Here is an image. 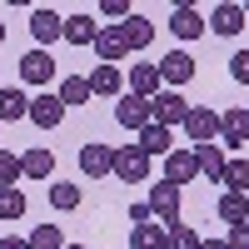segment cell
Masks as SVG:
<instances>
[{
    "instance_id": "cell-3",
    "label": "cell",
    "mask_w": 249,
    "mask_h": 249,
    "mask_svg": "<svg viewBox=\"0 0 249 249\" xmlns=\"http://www.w3.org/2000/svg\"><path fill=\"white\" fill-rule=\"evenodd\" d=\"M30 35H35V50L55 45V40H65V15L50 10V5H35L30 10Z\"/></svg>"
},
{
    "instance_id": "cell-38",
    "label": "cell",
    "mask_w": 249,
    "mask_h": 249,
    "mask_svg": "<svg viewBox=\"0 0 249 249\" xmlns=\"http://www.w3.org/2000/svg\"><path fill=\"white\" fill-rule=\"evenodd\" d=\"M199 249H230V244H224V239H204Z\"/></svg>"
},
{
    "instance_id": "cell-12",
    "label": "cell",
    "mask_w": 249,
    "mask_h": 249,
    "mask_svg": "<svg viewBox=\"0 0 249 249\" xmlns=\"http://www.w3.org/2000/svg\"><path fill=\"white\" fill-rule=\"evenodd\" d=\"M190 150H195L199 175H204V179H214V184H224V170H230V155H224V144H190Z\"/></svg>"
},
{
    "instance_id": "cell-13",
    "label": "cell",
    "mask_w": 249,
    "mask_h": 249,
    "mask_svg": "<svg viewBox=\"0 0 249 249\" xmlns=\"http://www.w3.org/2000/svg\"><path fill=\"white\" fill-rule=\"evenodd\" d=\"M244 20H249L244 5H234V0H219V5L210 10V30H214V35H239Z\"/></svg>"
},
{
    "instance_id": "cell-15",
    "label": "cell",
    "mask_w": 249,
    "mask_h": 249,
    "mask_svg": "<svg viewBox=\"0 0 249 249\" xmlns=\"http://www.w3.org/2000/svg\"><path fill=\"white\" fill-rule=\"evenodd\" d=\"M160 90H164V80H160V65H150V60L130 65V95H140V100H155Z\"/></svg>"
},
{
    "instance_id": "cell-33",
    "label": "cell",
    "mask_w": 249,
    "mask_h": 249,
    "mask_svg": "<svg viewBox=\"0 0 249 249\" xmlns=\"http://www.w3.org/2000/svg\"><path fill=\"white\" fill-rule=\"evenodd\" d=\"M230 80H234V85H249V50L230 55Z\"/></svg>"
},
{
    "instance_id": "cell-8",
    "label": "cell",
    "mask_w": 249,
    "mask_h": 249,
    "mask_svg": "<svg viewBox=\"0 0 249 249\" xmlns=\"http://www.w3.org/2000/svg\"><path fill=\"white\" fill-rule=\"evenodd\" d=\"M219 144H224V155L239 150V144H249V110L244 105H234V110L219 115Z\"/></svg>"
},
{
    "instance_id": "cell-14",
    "label": "cell",
    "mask_w": 249,
    "mask_h": 249,
    "mask_svg": "<svg viewBox=\"0 0 249 249\" xmlns=\"http://www.w3.org/2000/svg\"><path fill=\"white\" fill-rule=\"evenodd\" d=\"M164 179L175 184V190H184L190 179H199V164H195V150H175L164 155Z\"/></svg>"
},
{
    "instance_id": "cell-28",
    "label": "cell",
    "mask_w": 249,
    "mask_h": 249,
    "mask_svg": "<svg viewBox=\"0 0 249 249\" xmlns=\"http://www.w3.org/2000/svg\"><path fill=\"white\" fill-rule=\"evenodd\" d=\"M30 249H65V234H60V224H55V219L35 224V230H30Z\"/></svg>"
},
{
    "instance_id": "cell-36",
    "label": "cell",
    "mask_w": 249,
    "mask_h": 249,
    "mask_svg": "<svg viewBox=\"0 0 249 249\" xmlns=\"http://www.w3.org/2000/svg\"><path fill=\"white\" fill-rule=\"evenodd\" d=\"M100 15H130V5H124V0H105V5H100Z\"/></svg>"
},
{
    "instance_id": "cell-5",
    "label": "cell",
    "mask_w": 249,
    "mask_h": 249,
    "mask_svg": "<svg viewBox=\"0 0 249 249\" xmlns=\"http://www.w3.org/2000/svg\"><path fill=\"white\" fill-rule=\"evenodd\" d=\"M150 210H155V219L164 224V230L179 224V210H184V204H179V190H175L170 179H155V184H150Z\"/></svg>"
},
{
    "instance_id": "cell-6",
    "label": "cell",
    "mask_w": 249,
    "mask_h": 249,
    "mask_svg": "<svg viewBox=\"0 0 249 249\" xmlns=\"http://www.w3.org/2000/svg\"><path fill=\"white\" fill-rule=\"evenodd\" d=\"M195 55L190 50H170V55H164L160 60V80H164V90H179V85H190V80H195Z\"/></svg>"
},
{
    "instance_id": "cell-21",
    "label": "cell",
    "mask_w": 249,
    "mask_h": 249,
    "mask_svg": "<svg viewBox=\"0 0 249 249\" xmlns=\"http://www.w3.org/2000/svg\"><path fill=\"white\" fill-rule=\"evenodd\" d=\"M95 55H100V65H120V60L130 55V50H124V40H120V25H110V30L95 35Z\"/></svg>"
},
{
    "instance_id": "cell-37",
    "label": "cell",
    "mask_w": 249,
    "mask_h": 249,
    "mask_svg": "<svg viewBox=\"0 0 249 249\" xmlns=\"http://www.w3.org/2000/svg\"><path fill=\"white\" fill-rule=\"evenodd\" d=\"M0 249H30V239H15V234H5V239H0Z\"/></svg>"
},
{
    "instance_id": "cell-16",
    "label": "cell",
    "mask_w": 249,
    "mask_h": 249,
    "mask_svg": "<svg viewBox=\"0 0 249 249\" xmlns=\"http://www.w3.org/2000/svg\"><path fill=\"white\" fill-rule=\"evenodd\" d=\"M120 40H124V50H144V45H155V25L130 10V15L120 20Z\"/></svg>"
},
{
    "instance_id": "cell-25",
    "label": "cell",
    "mask_w": 249,
    "mask_h": 249,
    "mask_svg": "<svg viewBox=\"0 0 249 249\" xmlns=\"http://www.w3.org/2000/svg\"><path fill=\"white\" fill-rule=\"evenodd\" d=\"M219 219L230 224V230H234V224H249V195H230V190H224L219 195Z\"/></svg>"
},
{
    "instance_id": "cell-17",
    "label": "cell",
    "mask_w": 249,
    "mask_h": 249,
    "mask_svg": "<svg viewBox=\"0 0 249 249\" xmlns=\"http://www.w3.org/2000/svg\"><path fill=\"white\" fill-rule=\"evenodd\" d=\"M170 30H175L179 40H199V35H204V15H199L195 5H175V10H170Z\"/></svg>"
},
{
    "instance_id": "cell-40",
    "label": "cell",
    "mask_w": 249,
    "mask_h": 249,
    "mask_svg": "<svg viewBox=\"0 0 249 249\" xmlns=\"http://www.w3.org/2000/svg\"><path fill=\"white\" fill-rule=\"evenodd\" d=\"M0 40H5V20H0Z\"/></svg>"
},
{
    "instance_id": "cell-2",
    "label": "cell",
    "mask_w": 249,
    "mask_h": 249,
    "mask_svg": "<svg viewBox=\"0 0 249 249\" xmlns=\"http://www.w3.org/2000/svg\"><path fill=\"white\" fill-rule=\"evenodd\" d=\"M179 130L190 135L195 144H219V110H210V105H190V115H184Z\"/></svg>"
},
{
    "instance_id": "cell-31",
    "label": "cell",
    "mask_w": 249,
    "mask_h": 249,
    "mask_svg": "<svg viewBox=\"0 0 249 249\" xmlns=\"http://www.w3.org/2000/svg\"><path fill=\"white\" fill-rule=\"evenodd\" d=\"M25 175V164H20V155H10V150H0V190H10V184Z\"/></svg>"
},
{
    "instance_id": "cell-19",
    "label": "cell",
    "mask_w": 249,
    "mask_h": 249,
    "mask_svg": "<svg viewBox=\"0 0 249 249\" xmlns=\"http://www.w3.org/2000/svg\"><path fill=\"white\" fill-rule=\"evenodd\" d=\"M135 144H140V150L150 155V160H155V155H175V140H170V130H164V124H155V120L140 130V140H135Z\"/></svg>"
},
{
    "instance_id": "cell-9",
    "label": "cell",
    "mask_w": 249,
    "mask_h": 249,
    "mask_svg": "<svg viewBox=\"0 0 249 249\" xmlns=\"http://www.w3.org/2000/svg\"><path fill=\"white\" fill-rule=\"evenodd\" d=\"M60 120H65V100H60L55 90H45V95L30 100V124H40V130H60Z\"/></svg>"
},
{
    "instance_id": "cell-10",
    "label": "cell",
    "mask_w": 249,
    "mask_h": 249,
    "mask_svg": "<svg viewBox=\"0 0 249 249\" xmlns=\"http://www.w3.org/2000/svg\"><path fill=\"white\" fill-rule=\"evenodd\" d=\"M20 80H25V85H45V90H50V80H55V60H50V50L20 55Z\"/></svg>"
},
{
    "instance_id": "cell-11",
    "label": "cell",
    "mask_w": 249,
    "mask_h": 249,
    "mask_svg": "<svg viewBox=\"0 0 249 249\" xmlns=\"http://www.w3.org/2000/svg\"><path fill=\"white\" fill-rule=\"evenodd\" d=\"M115 120L124 124V130H144V124H150V100H140V95H130V90H124L120 100H115Z\"/></svg>"
},
{
    "instance_id": "cell-23",
    "label": "cell",
    "mask_w": 249,
    "mask_h": 249,
    "mask_svg": "<svg viewBox=\"0 0 249 249\" xmlns=\"http://www.w3.org/2000/svg\"><path fill=\"white\" fill-rule=\"evenodd\" d=\"M30 120V95L25 90H0V124Z\"/></svg>"
},
{
    "instance_id": "cell-30",
    "label": "cell",
    "mask_w": 249,
    "mask_h": 249,
    "mask_svg": "<svg viewBox=\"0 0 249 249\" xmlns=\"http://www.w3.org/2000/svg\"><path fill=\"white\" fill-rule=\"evenodd\" d=\"M0 219H25V190H0Z\"/></svg>"
},
{
    "instance_id": "cell-4",
    "label": "cell",
    "mask_w": 249,
    "mask_h": 249,
    "mask_svg": "<svg viewBox=\"0 0 249 249\" xmlns=\"http://www.w3.org/2000/svg\"><path fill=\"white\" fill-rule=\"evenodd\" d=\"M184 115H190V100H184L179 90H160L150 100V120L164 124V130H175V124H184Z\"/></svg>"
},
{
    "instance_id": "cell-22",
    "label": "cell",
    "mask_w": 249,
    "mask_h": 249,
    "mask_svg": "<svg viewBox=\"0 0 249 249\" xmlns=\"http://www.w3.org/2000/svg\"><path fill=\"white\" fill-rule=\"evenodd\" d=\"M20 164H25V175L30 179H55V155L45 150V144H35V150H25V155H20Z\"/></svg>"
},
{
    "instance_id": "cell-1",
    "label": "cell",
    "mask_w": 249,
    "mask_h": 249,
    "mask_svg": "<svg viewBox=\"0 0 249 249\" xmlns=\"http://www.w3.org/2000/svg\"><path fill=\"white\" fill-rule=\"evenodd\" d=\"M80 175H85V179H115V150L105 140L80 144Z\"/></svg>"
},
{
    "instance_id": "cell-39",
    "label": "cell",
    "mask_w": 249,
    "mask_h": 249,
    "mask_svg": "<svg viewBox=\"0 0 249 249\" xmlns=\"http://www.w3.org/2000/svg\"><path fill=\"white\" fill-rule=\"evenodd\" d=\"M65 249H90V244H65Z\"/></svg>"
},
{
    "instance_id": "cell-27",
    "label": "cell",
    "mask_w": 249,
    "mask_h": 249,
    "mask_svg": "<svg viewBox=\"0 0 249 249\" xmlns=\"http://www.w3.org/2000/svg\"><path fill=\"white\" fill-rule=\"evenodd\" d=\"M45 190H50V204H55V210H80V184H70V179H50L45 184Z\"/></svg>"
},
{
    "instance_id": "cell-34",
    "label": "cell",
    "mask_w": 249,
    "mask_h": 249,
    "mask_svg": "<svg viewBox=\"0 0 249 249\" xmlns=\"http://www.w3.org/2000/svg\"><path fill=\"white\" fill-rule=\"evenodd\" d=\"M130 224L140 230V224H155V210H150V199L144 204H130Z\"/></svg>"
},
{
    "instance_id": "cell-18",
    "label": "cell",
    "mask_w": 249,
    "mask_h": 249,
    "mask_svg": "<svg viewBox=\"0 0 249 249\" xmlns=\"http://www.w3.org/2000/svg\"><path fill=\"white\" fill-rule=\"evenodd\" d=\"M130 85H124V75H120V65H95L90 70V95H124Z\"/></svg>"
},
{
    "instance_id": "cell-32",
    "label": "cell",
    "mask_w": 249,
    "mask_h": 249,
    "mask_svg": "<svg viewBox=\"0 0 249 249\" xmlns=\"http://www.w3.org/2000/svg\"><path fill=\"white\" fill-rule=\"evenodd\" d=\"M204 239L190 230V224H170V249H199Z\"/></svg>"
},
{
    "instance_id": "cell-35",
    "label": "cell",
    "mask_w": 249,
    "mask_h": 249,
    "mask_svg": "<svg viewBox=\"0 0 249 249\" xmlns=\"http://www.w3.org/2000/svg\"><path fill=\"white\" fill-rule=\"evenodd\" d=\"M224 244H230V249H249V224H234V230H230V239H224Z\"/></svg>"
},
{
    "instance_id": "cell-20",
    "label": "cell",
    "mask_w": 249,
    "mask_h": 249,
    "mask_svg": "<svg viewBox=\"0 0 249 249\" xmlns=\"http://www.w3.org/2000/svg\"><path fill=\"white\" fill-rule=\"evenodd\" d=\"M95 35H100V25H95V15H90V10L65 15V40H70V45H95Z\"/></svg>"
},
{
    "instance_id": "cell-24",
    "label": "cell",
    "mask_w": 249,
    "mask_h": 249,
    "mask_svg": "<svg viewBox=\"0 0 249 249\" xmlns=\"http://www.w3.org/2000/svg\"><path fill=\"white\" fill-rule=\"evenodd\" d=\"M130 249H170V230L155 219V224H140L130 230Z\"/></svg>"
},
{
    "instance_id": "cell-29",
    "label": "cell",
    "mask_w": 249,
    "mask_h": 249,
    "mask_svg": "<svg viewBox=\"0 0 249 249\" xmlns=\"http://www.w3.org/2000/svg\"><path fill=\"white\" fill-rule=\"evenodd\" d=\"M224 190H230V195H249V160H230V170H224Z\"/></svg>"
},
{
    "instance_id": "cell-7",
    "label": "cell",
    "mask_w": 249,
    "mask_h": 249,
    "mask_svg": "<svg viewBox=\"0 0 249 249\" xmlns=\"http://www.w3.org/2000/svg\"><path fill=\"white\" fill-rule=\"evenodd\" d=\"M115 179H130V184L150 179V155H144L135 140L124 144V150H115Z\"/></svg>"
},
{
    "instance_id": "cell-26",
    "label": "cell",
    "mask_w": 249,
    "mask_h": 249,
    "mask_svg": "<svg viewBox=\"0 0 249 249\" xmlns=\"http://www.w3.org/2000/svg\"><path fill=\"white\" fill-rule=\"evenodd\" d=\"M55 95L65 100V110H70V105H90V75H65Z\"/></svg>"
}]
</instances>
